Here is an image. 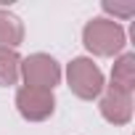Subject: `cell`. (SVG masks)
<instances>
[{
    "label": "cell",
    "instance_id": "cell-2",
    "mask_svg": "<svg viewBox=\"0 0 135 135\" xmlns=\"http://www.w3.org/2000/svg\"><path fill=\"white\" fill-rule=\"evenodd\" d=\"M66 85L69 90L82 98V101H93L103 93V72L98 69V64H93V58L80 56L72 58V64L66 66Z\"/></svg>",
    "mask_w": 135,
    "mask_h": 135
},
{
    "label": "cell",
    "instance_id": "cell-8",
    "mask_svg": "<svg viewBox=\"0 0 135 135\" xmlns=\"http://www.w3.org/2000/svg\"><path fill=\"white\" fill-rule=\"evenodd\" d=\"M19 69H21V56L11 48H0V88L16 85L21 80Z\"/></svg>",
    "mask_w": 135,
    "mask_h": 135
},
{
    "label": "cell",
    "instance_id": "cell-3",
    "mask_svg": "<svg viewBox=\"0 0 135 135\" xmlns=\"http://www.w3.org/2000/svg\"><path fill=\"white\" fill-rule=\"evenodd\" d=\"M19 77L24 80V85L29 88H45L53 90L61 82V64L48 56V53H32L27 58H21V69Z\"/></svg>",
    "mask_w": 135,
    "mask_h": 135
},
{
    "label": "cell",
    "instance_id": "cell-6",
    "mask_svg": "<svg viewBox=\"0 0 135 135\" xmlns=\"http://www.w3.org/2000/svg\"><path fill=\"white\" fill-rule=\"evenodd\" d=\"M122 93H132L135 90V53H122L114 66H111V85Z\"/></svg>",
    "mask_w": 135,
    "mask_h": 135
},
{
    "label": "cell",
    "instance_id": "cell-7",
    "mask_svg": "<svg viewBox=\"0 0 135 135\" xmlns=\"http://www.w3.org/2000/svg\"><path fill=\"white\" fill-rule=\"evenodd\" d=\"M24 42V24L16 13L0 8V48H11L16 50Z\"/></svg>",
    "mask_w": 135,
    "mask_h": 135
},
{
    "label": "cell",
    "instance_id": "cell-4",
    "mask_svg": "<svg viewBox=\"0 0 135 135\" xmlns=\"http://www.w3.org/2000/svg\"><path fill=\"white\" fill-rule=\"evenodd\" d=\"M16 109L27 122H45L56 111V95L53 90H45V88L21 85L16 90Z\"/></svg>",
    "mask_w": 135,
    "mask_h": 135
},
{
    "label": "cell",
    "instance_id": "cell-1",
    "mask_svg": "<svg viewBox=\"0 0 135 135\" xmlns=\"http://www.w3.org/2000/svg\"><path fill=\"white\" fill-rule=\"evenodd\" d=\"M124 29L119 21L114 19H90L82 29V42L85 48L93 53V56H101V58H109V56H117L122 48H124Z\"/></svg>",
    "mask_w": 135,
    "mask_h": 135
},
{
    "label": "cell",
    "instance_id": "cell-9",
    "mask_svg": "<svg viewBox=\"0 0 135 135\" xmlns=\"http://www.w3.org/2000/svg\"><path fill=\"white\" fill-rule=\"evenodd\" d=\"M101 8L106 13H111L114 19H132L135 16V3H132V0H130V3H117V0L111 3V0H103Z\"/></svg>",
    "mask_w": 135,
    "mask_h": 135
},
{
    "label": "cell",
    "instance_id": "cell-5",
    "mask_svg": "<svg viewBox=\"0 0 135 135\" xmlns=\"http://www.w3.org/2000/svg\"><path fill=\"white\" fill-rule=\"evenodd\" d=\"M101 117L109 124H127L132 119V93H122L117 88H106L98 101Z\"/></svg>",
    "mask_w": 135,
    "mask_h": 135
}]
</instances>
